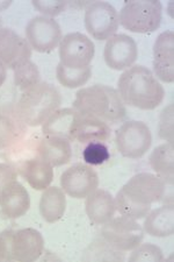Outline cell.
Listing matches in <instances>:
<instances>
[{
    "instance_id": "cell-1",
    "label": "cell",
    "mask_w": 174,
    "mask_h": 262,
    "mask_svg": "<svg viewBox=\"0 0 174 262\" xmlns=\"http://www.w3.org/2000/svg\"><path fill=\"white\" fill-rule=\"evenodd\" d=\"M166 183L157 175L141 172L131 177L115 196V205L123 217L138 221L146 217L155 203L163 200Z\"/></svg>"
},
{
    "instance_id": "cell-2",
    "label": "cell",
    "mask_w": 174,
    "mask_h": 262,
    "mask_svg": "<svg viewBox=\"0 0 174 262\" xmlns=\"http://www.w3.org/2000/svg\"><path fill=\"white\" fill-rule=\"evenodd\" d=\"M125 105L151 111L163 103L165 90L146 67L133 66L117 81V90Z\"/></svg>"
},
{
    "instance_id": "cell-3",
    "label": "cell",
    "mask_w": 174,
    "mask_h": 262,
    "mask_svg": "<svg viewBox=\"0 0 174 262\" xmlns=\"http://www.w3.org/2000/svg\"><path fill=\"white\" fill-rule=\"evenodd\" d=\"M73 108L80 115L97 118L106 124H117L127 116L118 92L103 84L80 89L76 94Z\"/></svg>"
},
{
    "instance_id": "cell-4",
    "label": "cell",
    "mask_w": 174,
    "mask_h": 262,
    "mask_svg": "<svg viewBox=\"0 0 174 262\" xmlns=\"http://www.w3.org/2000/svg\"><path fill=\"white\" fill-rule=\"evenodd\" d=\"M61 104L62 97L57 89L53 84L40 82L23 91L15 106L26 125L35 127L43 125L45 120L57 111Z\"/></svg>"
},
{
    "instance_id": "cell-5",
    "label": "cell",
    "mask_w": 174,
    "mask_h": 262,
    "mask_svg": "<svg viewBox=\"0 0 174 262\" xmlns=\"http://www.w3.org/2000/svg\"><path fill=\"white\" fill-rule=\"evenodd\" d=\"M123 28L137 34L156 32L163 19V6L157 0L126 2L118 13Z\"/></svg>"
},
{
    "instance_id": "cell-6",
    "label": "cell",
    "mask_w": 174,
    "mask_h": 262,
    "mask_svg": "<svg viewBox=\"0 0 174 262\" xmlns=\"http://www.w3.org/2000/svg\"><path fill=\"white\" fill-rule=\"evenodd\" d=\"M100 235L112 248L120 252H129L142 244L144 230L134 219L121 215L104 224Z\"/></svg>"
},
{
    "instance_id": "cell-7",
    "label": "cell",
    "mask_w": 174,
    "mask_h": 262,
    "mask_svg": "<svg viewBox=\"0 0 174 262\" xmlns=\"http://www.w3.org/2000/svg\"><path fill=\"white\" fill-rule=\"evenodd\" d=\"M115 143L122 156L131 160L141 159L152 145L151 130L143 121H126L116 130Z\"/></svg>"
},
{
    "instance_id": "cell-8",
    "label": "cell",
    "mask_w": 174,
    "mask_h": 262,
    "mask_svg": "<svg viewBox=\"0 0 174 262\" xmlns=\"http://www.w3.org/2000/svg\"><path fill=\"white\" fill-rule=\"evenodd\" d=\"M85 27L93 39L103 41L114 36L120 26L118 12L106 2L88 3L85 8Z\"/></svg>"
},
{
    "instance_id": "cell-9",
    "label": "cell",
    "mask_w": 174,
    "mask_h": 262,
    "mask_svg": "<svg viewBox=\"0 0 174 262\" xmlns=\"http://www.w3.org/2000/svg\"><path fill=\"white\" fill-rule=\"evenodd\" d=\"M95 55L94 43L82 33H70L59 43V58L63 66L72 69L88 67Z\"/></svg>"
},
{
    "instance_id": "cell-10",
    "label": "cell",
    "mask_w": 174,
    "mask_h": 262,
    "mask_svg": "<svg viewBox=\"0 0 174 262\" xmlns=\"http://www.w3.org/2000/svg\"><path fill=\"white\" fill-rule=\"evenodd\" d=\"M62 39L61 26L54 19L35 16L26 26V40L31 48L39 53H52Z\"/></svg>"
},
{
    "instance_id": "cell-11",
    "label": "cell",
    "mask_w": 174,
    "mask_h": 262,
    "mask_svg": "<svg viewBox=\"0 0 174 262\" xmlns=\"http://www.w3.org/2000/svg\"><path fill=\"white\" fill-rule=\"evenodd\" d=\"M62 190L66 195L83 200L99 187V176L91 166L76 163L61 176Z\"/></svg>"
},
{
    "instance_id": "cell-12",
    "label": "cell",
    "mask_w": 174,
    "mask_h": 262,
    "mask_svg": "<svg viewBox=\"0 0 174 262\" xmlns=\"http://www.w3.org/2000/svg\"><path fill=\"white\" fill-rule=\"evenodd\" d=\"M10 260L33 262L39 260L44 249V239L39 231L22 229L8 235Z\"/></svg>"
},
{
    "instance_id": "cell-13",
    "label": "cell",
    "mask_w": 174,
    "mask_h": 262,
    "mask_svg": "<svg viewBox=\"0 0 174 262\" xmlns=\"http://www.w3.org/2000/svg\"><path fill=\"white\" fill-rule=\"evenodd\" d=\"M105 62L110 69L127 70L133 67L138 57V48L133 37L126 34H115L107 40L104 50Z\"/></svg>"
},
{
    "instance_id": "cell-14",
    "label": "cell",
    "mask_w": 174,
    "mask_h": 262,
    "mask_svg": "<svg viewBox=\"0 0 174 262\" xmlns=\"http://www.w3.org/2000/svg\"><path fill=\"white\" fill-rule=\"evenodd\" d=\"M32 48L26 39L10 28H0V63L14 70L31 60Z\"/></svg>"
},
{
    "instance_id": "cell-15",
    "label": "cell",
    "mask_w": 174,
    "mask_h": 262,
    "mask_svg": "<svg viewBox=\"0 0 174 262\" xmlns=\"http://www.w3.org/2000/svg\"><path fill=\"white\" fill-rule=\"evenodd\" d=\"M154 71L164 83L174 81V33L166 31L157 37L154 45Z\"/></svg>"
},
{
    "instance_id": "cell-16",
    "label": "cell",
    "mask_w": 174,
    "mask_h": 262,
    "mask_svg": "<svg viewBox=\"0 0 174 262\" xmlns=\"http://www.w3.org/2000/svg\"><path fill=\"white\" fill-rule=\"evenodd\" d=\"M27 132V125L19 115L16 106L6 104L0 106V150L15 146Z\"/></svg>"
},
{
    "instance_id": "cell-17",
    "label": "cell",
    "mask_w": 174,
    "mask_h": 262,
    "mask_svg": "<svg viewBox=\"0 0 174 262\" xmlns=\"http://www.w3.org/2000/svg\"><path fill=\"white\" fill-rule=\"evenodd\" d=\"M31 209L27 189L16 180L8 182L0 192V210L8 219H18Z\"/></svg>"
},
{
    "instance_id": "cell-18",
    "label": "cell",
    "mask_w": 174,
    "mask_h": 262,
    "mask_svg": "<svg viewBox=\"0 0 174 262\" xmlns=\"http://www.w3.org/2000/svg\"><path fill=\"white\" fill-rule=\"evenodd\" d=\"M112 129L105 121L94 117L80 115L72 130V141L77 140L82 143L107 141Z\"/></svg>"
},
{
    "instance_id": "cell-19",
    "label": "cell",
    "mask_w": 174,
    "mask_h": 262,
    "mask_svg": "<svg viewBox=\"0 0 174 262\" xmlns=\"http://www.w3.org/2000/svg\"><path fill=\"white\" fill-rule=\"evenodd\" d=\"M85 210L92 223L96 225H104L115 215V200L106 190L96 189L86 197Z\"/></svg>"
},
{
    "instance_id": "cell-20",
    "label": "cell",
    "mask_w": 174,
    "mask_h": 262,
    "mask_svg": "<svg viewBox=\"0 0 174 262\" xmlns=\"http://www.w3.org/2000/svg\"><path fill=\"white\" fill-rule=\"evenodd\" d=\"M143 230L148 235L156 238L171 236L174 232V209L172 203L150 211L144 221Z\"/></svg>"
},
{
    "instance_id": "cell-21",
    "label": "cell",
    "mask_w": 174,
    "mask_h": 262,
    "mask_svg": "<svg viewBox=\"0 0 174 262\" xmlns=\"http://www.w3.org/2000/svg\"><path fill=\"white\" fill-rule=\"evenodd\" d=\"M37 155L53 167L69 163L72 158L70 141L61 137H44L37 147Z\"/></svg>"
},
{
    "instance_id": "cell-22",
    "label": "cell",
    "mask_w": 174,
    "mask_h": 262,
    "mask_svg": "<svg viewBox=\"0 0 174 262\" xmlns=\"http://www.w3.org/2000/svg\"><path fill=\"white\" fill-rule=\"evenodd\" d=\"M20 175L28 182L34 190H45L54 180V169L52 164L41 158L24 161L19 169Z\"/></svg>"
},
{
    "instance_id": "cell-23",
    "label": "cell",
    "mask_w": 174,
    "mask_h": 262,
    "mask_svg": "<svg viewBox=\"0 0 174 262\" xmlns=\"http://www.w3.org/2000/svg\"><path fill=\"white\" fill-rule=\"evenodd\" d=\"M79 112L74 108H62L54 112L42 126L44 137H61L72 141V130Z\"/></svg>"
},
{
    "instance_id": "cell-24",
    "label": "cell",
    "mask_w": 174,
    "mask_h": 262,
    "mask_svg": "<svg viewBox=\"0 0 174 262\" xmlns=\"http://www.w3.org/2000/svg\"><path fill=\"white\" fill-rule=\"evenodd\" d=\"M66 197L61 188L48 187L41 196L40 213L43 221L54 224L58 222L65 213Z\"/></svg>"
},
{
    "instance_id": "cell-25",
    "label": "cell",
    "mask_w": 174,
    "mask_h": 262,
    "mask_svg": "<svg viewBox=\"0 0 174 262\" xmlns=\"http://www.w3.org/2000/svg\"><path fill=\"white\" fill-rule=\"evenodd\" d=\"M150 166L166 184L173 183V142L156 147L150 155Z\"/></svg>"
},
{
    "instance_id": "cell-26",
    "label": "cell",
    "mask_w": 174,
    "mask_h": 262,
    "mask_svg": "<svg viewBox=\"0 0 174 262\" xmlns=\"http://www.w3.org/2000/svg\"><path fill=\"white\" fill-rule=\"evenodd\" d=\"M56 75L58 82L63 86L69 89L80 88L90 81L92 76V68L91 66L82 68V69H72L63 66L62 63H58Z\"/></svg>"
},
{
    "instance_id": "cell-27",
    "label": "cell",
    "mask_w": 174,
    "mask_h": 262,
    "mask_svg": "<svg viewBox=\"0 0 174 262\" xmlns=\"http://www.w3.org/2000/svg\"><path fill=\"white\" fill-rule=\"evenodd\" d=\"M13 71L14 83L21 91H26L40 83V71L37 69L35 63H33L31 60L16 67Z\"/></svg>"
},
{
    "instance_id": "cell-28",
    "label": "cell",
    "mask_w": 174,
    "mask_h": 262,
    "mask_svg": "<svg viewBox=\"0 0 174 262\" xmlns=\"http://www.w3.org/2000/svg\"><path fill=\"white\" fill-rule=\"evenodd\" d=\"M130 262H160L164 261L163 251L156 245L139 244L129 256Z\"/></svg>"
},
{
    "instance_id": "cell-29",
    "label": "cell",
    "mask_w": 174,
    "mask_h": 262,
    "mask_svg": "<svg viewBox=\"0 0 174 262\" xmlns=\"http://www.w3.org/2000/svg\"><path fill=\"white\" fill-rule=\"evenodd\" d=\"M109 150L103 142L88 143L83 151V159L90 166H100L109 160Z\"/></svg>"
},
{
    "instance_id": "cell-30",
    "label": "cell",
    "mask_w": 174,
    "mask_h": 262,
    "mask_svg": "<svg viewBox=\"0 0 174 262\" xmlns=\"http://www.w3.org/2000/svg\"><path fill=\"white\" fill-rule=\"evenodd\" d=\"M33 6L36 8L37 11L44 14L46 18L53 19L65 11L67 6L66 2L59 0V2H44V0H34L32 3Z\"/></svg>"
},
{
    "instance_id": "cell-31",
    "label": "cell",
    "mask_w": 174,
    "mask_h": 262,
    "mask_svg": "<svg viewBox=\"0 0 174 262\" xmlns=\"http://www.w3.org/2000/svg\"><path fill=\"white\" fill-rule=\"evenodd\" d=\"M159 122V137L168 142H173V105L165 107Z\"/></svg>"
},
{
    "instance_id": "cell-32",
    "label": "cell",
    "mask_w": 174,
    "mask_h": 262,
    "mask_svg": "<svg viewBox=\"0 0 174 262\" xmlns=\"http://www.w3.org/2000/svg\"><path fill=\"white\" fill-rule=\"evenodd\" d=\"M16 177H18V172L12 164L0 163V192L8 182L16 180Z\"/></svg>"
},
{
    "instance_id": "cell-33",
    "label": "cell",
    "mask_w": 174,
    "mask_h": 262,
    "mask_svg": "<svg viewBox=\"0 0 174 262\" xmlns=\"http://www.w3.org/2000/svg\"><path fill=\"white\" fill-rule=\"evenodd\" d=\"M10 260V248H8V235L0 234V261Z\"/></svg>"
},
{
    "instance_id": "cell-34",
    "label": "cell",
    "mask_w": 174,
    "mask_h": 262,
    "mask_svg": "<svg viewBox=\"0 0 174 262\" xmlns=\"http://www.w3.org/2000/svg\"><path fill=\"white\" fill-rule=\"evenodd\" d=\"M6 76H7L6 67L4 66L3 63H0V86H2L3 84H4V82H5Z\"/></svg>"
},
{
    "instance_id": "cell-35",
    "label": "cell",
    "mask_w": 174,
    "mask_h": 262,
    "mask_svg": "<svg viewBox=\"0 0 174 262\" xmlns=\"http://www.w3.org/2000/svg\"><path fill=\"white\" fill-rule=\"evenodd\" d=\"M12 5V2H0V12L7 10Z\"/></svg>"
},
{
    "instance_id": "cell-36",
    "label": "cell",
    "mask_w": 174,
    "mask_h": 262,
    "mask_svg": "<svg viewBox=\"0 0 174 262\" xmlns=\"http://www.w3.org/2000/svg\"><path fill=\"white\" fill-rule=\"evenodd\" d=\"M0 28H3V27H2V19H0Z\"/></svg>"
}]
</instances>
